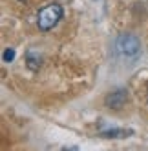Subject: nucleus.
I'll return each instance as SVG.
<instances>
[{
    "mask_svg": "<svg viewBox=\"0 0 148 151\" xmlns=\"http://www.w3.org/2000/svg\"><path fill=\"white\" fill-rule=\"evenodd\" d=\"M62 17V7L59 4H49L46 7H42L38 11V17H37V24L42 31H48L51 29Z\"/></svg>",
    "mask_w": 148,
    "mask_h": 151,
    "instance_id": "nucleus-1",
    "label": "nucleus"
},
{
    "mask_svg": "<svg viewBox=\"0 0 148 151\" xmlns=\"http://www.w3.org/2000/svg\"><path fill=\"white\" fill-rule=\"evenodd\" d=\"M117 47H119L121 53H124V55L133 57V55H137V53H139L141 44H139V40H137L135 37H132V35H123V37H119V40H117Z\"/></svg>",
    "mask_w": 148,
    "mask_h": 151,
    "instance_id": "nucleus-2",
    "label": "nucleus"
},
{
    "mask_svg": "<svg viewBox=\"0 0 148 151\" xmlns=\"http://www.w3.org/2000/svg\"><path fill=\"white\" fill-rule=\"evenodd\" d=\"M132 131H119V129H112V131H106V133H102L104 137H112V138H115V137H126V135H130Z\"/></svg>",
    "mask_w": 148,
    "mask_h": 151,
    "instance_id": "nucleus-3",
    "label": "nucleus"
},
{
    "mask_svg": "<svg viewBox=\"0 0 148 151\" xmlns=\"http://www.w3.org/2000/svg\"><path fill=\"white\" fill-rule=\"evenodd\" d=\"M13 57H15L13 49H6V53H4V60H6V62H9V60H13Z\"/></svg>",
    "mask_w": 148,
    "mask_h": 151,
    "instance_id": "nucleus-4",
    "label": "nucleus"
}]
</instances>
